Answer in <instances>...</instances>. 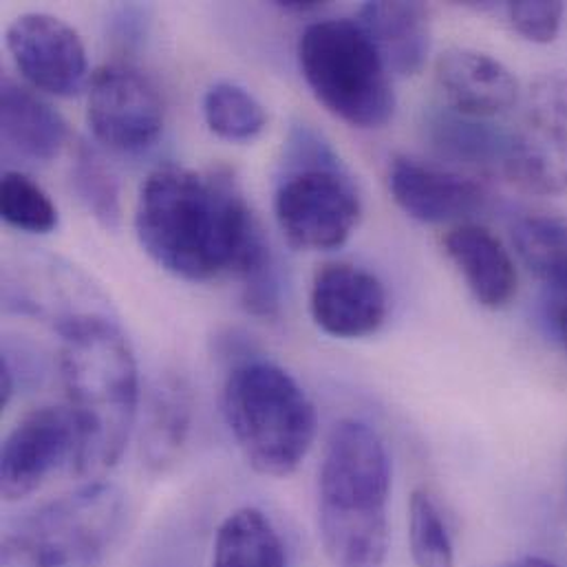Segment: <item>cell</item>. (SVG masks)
Listing matches in <instances>:
<instances>
[{
	"label": "cell",
	"mask_w": 567,
	"mask_h": 567,
	"mask_svg": "<svg viewBox=\"0 0 567 567\" xmlns=\"http://www.w3.org/2000/svg\"><path fill=\"white\" fill-rule=\"evenodd\" d=\"M506 11L515 31L535 44H550L559 35L564 20L561 2H508Z\"/></svg>",
	"instance_id": "484cf974"
},
{
	"label": "cell",
	"mask_w": 567,
	"mask_h": 567,
	"mask_svg": "<svg viewBox=\"0 0 567 567\" xmlns=\"http://www.w3.org/2000/svg\"><path fill=\"white\" fill-rule=\"evenodd\" d=\"M309 311L327 336L353 340L375 333L389 313L384 285L371 272L331 264L316 272L309 291Z\"/></svg>",
	"instance_id": "4fadbf2b"
},
{
	"label": "cell",
	"mask_w": 567,
	"mask_h": 567,
	"mask_svg": "<svg viewBox=\"0 0 567 567\" xmlns=\"http://www.w3.org/2000/svg\"><path fill=\"white\" fill-rule=\"evenodd\" d=\"M544 307H546V320L550 324V331L567 351V296L544 298Z\"/></svg>",
	"instance_id": "83f0119b"
},
{
	"label": "cell",
	"mask_w": 567,
	"mask_h": 567,
	"mask_svg": "<svg viewBox=\"0 0 567 567\" xmlns=\"http://www.w3.org/2000/svg\"><path fill=\"white\" fill-rule=\"evenodd\" d=\"M210 567H289L284 539L270 517L246 506L230 513L213 544Z\"/></svg>",
	"instance_id": "ffe728a7"
},
{
	"label": "cell",
	"mask_w": 567,
	"mask_h": 567,
	"mask_svg": "<svg viewBox=\"0 0 567 567\" xmlns=\"http://www.w3.org/2000/svg\"><path fill=\"white\" fill-rule=\"evenodd\" d=\"M444 250L482 307L504 309L511 305L517 293L515 261L491 230L460 224L444 237Z\"/></svg>",
	"instance_id": "e0dca14e"
},
{
	"label": "cell",
	"mask_w": 567,
	"mask_h": 567,
	"mask_svg": "<svg viewBox=\"0 0 567 567\" xmlns=\"http://www.w3.org/2000/svg\"><path fill=\"white\" fill-rule=\"evenodd\" d=\"M126 495L106 482L64 493L24 517L2 539V567H97L124 535Z\"/></svg>",
	"instance_id": "8992f818"
},
{
	"label": "cell",
	"mask_w": 567,
	"mask_h": 567,
	"mask_svg": "<svg viewBox=\"0 0 567 567\" xmlns=\"http://www.w3.org/2000/svg\"><path fill=\"white\" fill-rule=\"evenodd\" d=\"M2 221L20 233L49 235L58 228L60 215L51 197L22 171H4L0 182Z\"/></svg>",
	"instance_id": "cb8c5ba5"
},
{
	"label": "cell",
	"mask_w": 567,
	"mask_h": 567,
	"mask_svg": "<svg viewBox=\"0 0 567 567\" xmlns=\"http://www.w3.org/2000/svg\"><path fill=\"white\" fill-rule=\"evenodd\" d=\"M86 122L109 151L142 153L162 135L164 102L146 73L126 60H113L91 75Z\"/></svg>",
	"instance_id": "9c48e42d"
},
{
	"label": "cell",
	"mask_w": 567,
	"mask_h": 567,
	"mask_svg": "<svg viewBox=\"0 0 567 567\" xmlns=\"http://www.w3.org/2000/svg\"><path fill=\"white\" fill-rule=\"evenodd\" d=\"M298 66L316 100L353 128H382L395 113L391 73L355 20L311 22L298 40Z\"/></svg>",
	"instance_id": "52a82bcc"
},
{
	"label": "cell",
	"mask_w": 567,
	"mask_h": 567,
	"mask_svg": "<svg viewBox=\"0 0 567 567\" xmlns=\"http://www.w3.org/2000/svg\"><path fill=\"white\" fill-rule=\"evenodd\" d=\"M204 120L208 128L226 142L244 144L257 140L268 126V111L261 100L246 86L219 80L208 86L204 102Z\"/></svg>",
	"instance_id": "7402d4cb"
},
{
	"label": "cell",
	"mask_w": 567,
	"mask_h": 567,
	"mask_svg": "<svg viewBox=\"0 0 567 567\" xmlns=\"http://www.w3.org/2000/svg\"><path fill=\"white\" fill-rule=\"evenodd\" d=\"M435 82L455 113L493 120L519 102L515 73L497 58L475 49H449L435 62Z\"/></svg>",
	"instance_id": "5bb4252c"
},
{
	"label": "cell",
	"mask_w": 567,
	"mask_h": 567,
	"mask_svg": "<svg viewBox=\"0 0 567 567\" xmlns=\"http://www.w3.org/2000/svg\"><path fill=\"white\" fill-rule=\"evenodd\" d=\"M71 186L84 210L109 233L122 224V193L120 182L106 166L102 155L86 142L75 146L71 166Z\"/></svg>",
	"instance_id": "603a6c76"
},
{
	"label": "cell",
	"mask_w": 567,
	"mask_h": 567,
	"mask_svg": "<svg viewBox=\"0 0 567 567\" xmlns=\"http://www.w3.org/2000/svg\"><path fill=\"white\" fill-rule=\"evenodd\" d=\"M355 22L389 73L406 78L424 69L431 53V16L422 2H364Z\"/></svg>",
	"instance_id": "ac0fdd59"
},
{
	"label": "cell",
	"mask_w": 567,
	"mask_h": 567,
	"mask_svg": "<svg viewBox=\"0 0 567 567\" xmlns=\"http://www.w3.org/2000/svg\"><path fill=\"white\" fill-rule=\"evenodd\" d=\"M221 406L246 462L266 477L291 475L313 446V402L291 373L266 358H246L230 369Z\"/></svg>",
	"instance_id": "277c9868"
},
{
	"label": "cell",
	"mask_w": 567,
	"mask_h": 567,
	"mask_svg": "<svg viewBox=\"0 0 567 567\" xmlns=\"http://www.w3.org/2000/svg\"><path fill=\"white\" fill-rule=\"evenodd\" d=\"M284 11H289V13H309V11H318V9H322L324 4L322 2H318V0H281V2H277Z\"/></svg>",
	"instance_id": "f546056e"
},
{
	"label": "cell",
	"mask_w": 567,
	"mask_h": 567,
	"mask_svg": "<svg viewBox=\"0 0 567 567\" xmlns=\"http://www.w3.org/2000/svg\"><path fill=\"white\" fill-rule=\"evenodd\" d=\"M513 241L526 270L544 287V298L567 296V219L530 213L515 221Z\"/></svg>",
	"instance_id": "44dd1931"
},
{
	"label": "cell",
	"mask_w": 567,
	"mask_h": 567,
	"mask_svg": "<svg viewBox=\"0 0 567 567\" xmlns=\"http://www.w3.org/2000/svg\"><path fill=\"white\" fill-rule=\"evenodd\" d=\"M148 31V7L117 4L109 13V40L122 51H135Z\"/></svg>",
	"instance_id": "4316f807"
},
{
	"label": "cell",
	"mask_w": 567,
	"mask_h": 567,
	"mask_svg": "<svg viewBox=\"0 0 567 567\" xmlns=\"http://www.w3.org/2000/svg\"><path fill=\"white\" fill-rule=\"evenodd\" d=\"M4 42L18 73L35 91L75 97L89 89L86 49L62 18L44 11L22 13L7 27Z\"/></svg>",
	"instance_id": "8fae6325"
},
{
	"label": "cell",
	"mask_w": 567,
	"mask_h": 567,
	"mask_svg": "<svg viewBox=\"0 0 567 567\" xmlns=\"http://www.w3.org/2000/svg\"><path fill=\"white\" fill-rule=\"evenodd\" d=\"M499 567H557L555 564H550V561H546V559H542V557H519V559H513V561H508V564H504V566Z\"/></svg>",
	"instance_id": "4dcf8cb0"
},
{
	"label": "cell",
	"mask_w": 567,
	"mask_h": 567,
	"mask_svg": "<svg viewBox=\"0 0 567 567\" xmlns=\"http://www.w3.org/2000/svg\"><path fill=\"white\" fill-rule=\"evenodd\" d=\"M386 184L395 206L420 224L462 221L486 204V190L473 177L415 157H395Z\"/></svg>",
	"instance_id": "7c38bea8"
},
{
	"label": "cell",
	"mask_w": 567,
	"mask_h": 567,
	"mask_svg": "<svg viewBox=\"0 0 567 567\" xmlns=\"http://www.w3.org/2000/svg\"><path fill=\"white\" fill-rule=\"evenodd\" d=\"M2 159L20 166L53 162L69 142L64 117L11 75L0 82Z\"/></svg>",
	"instance_id": "9a60e30c"
},
{
	"label": "cell",
	"mask_w": 567,
	"mask_h": 567,
	"mask_svg": "<svg viewBox=\"0 0 567 567\" xmlns=\"http://www.w3.org/2000/svg\"><path fill=\"white\" fill-rule=\"evenodd\" d=\"M391 457L360 420H340L318 471V535L333 567H382L389 555Z\"/></svg>",
	"instance_id": "3957f363"
},
{
	"label": "cell",
	"mask_w": 567,
	"mask_h": 567,
	"mask_svg": "<svg viewBox=\"0 0 567 567\" xmlns=\"http://www.w3.org/2000/svg\"><path fill=\"white\" fill-rule=\"evenodd\" d=\"M504 173L526 193L567 195V71H550L526 91Z\"/></svg>",
	"instance_id": "ba28073f"
},
{
	"label": "cell",
	"mask_w": 567,
	"mask_h": 567,
	"mask_svg": "<svg viewBox=\"0 0 567 567\" xmlns=\"http://www.w3.org/2000/svg\"><path fill=\"white\" fill-rule=\"evenodd\" d=\"M66 406L80 451L75 475L100 477L124 455L140 409V373L120 324L102 311H82L55 324Z\"/></svg>",
	"instance_id": "7a4b0ae2"
},
{
	"label": "cell",
	"mask_w": 567,
	"mask_h": 567,
	"mask_svg": "<svg viewBox=\"0 0 567 567\" xmlns=\"http://www.w3.org/2000/svg\"><path fill=\"white\" fill-rule=\"evenodd\" d=\"M135 235L164 272L190 284L233 275L252 316H279L277 257L228 171L197 173L177 164L155 168L140 186Z\"/></svg>",
	"instance_id": "6da1fadb"
},
{
	"label": "cell",
	"mask_w": 567,
	"mask_h": 567,
	"mask_svg": "<svg viewBox=\"0 0 567 567\" xmlns=\"http://www.w3.org/2000/svg\"><path fill=\"white\" fill-rule=\"evenodd\" d=\"M16 395V367L2 351L0 358V409H7Z\"/></svg>",
	"instance_id": "f1b7e54d"
},
{
	"label": "cell",
	"mask_w": 567,
	"mask_h": 567,
	"mask_svg": "<svg viewBox=\"0 0 567 567\" xmlns=\"http://www.w3.org/2000/svg\"><path fill=\"white\" fill-rule=\"evenodd\" d=\"M195 395L186 375L164 371L144 398L140 460L148 473H168L184 455L193 431Z\"/></svg>",
	"instance_id": "2e32d148"
},
{
	"label": "cell",
	"mask_w": 567,
	"mask_h": 567,
	"mask_svg": "<svg viewBox=\"0 0 567 567\" xmlns=\"http://www.w3.org/2000/svg\"><path fill=\"white\" fill-rule=\"evenodd\" d=\"M80 433L69 406H38L9 431L0 453V491L4 502L33 495L55 471H73Z\"/></svg>",
	"instance_id": "30bf717a"
},
{
	"label": "cell",
	"mask_w": 567,
	"mask_h": 567,
	"mask_svg": "<svg viewBox=\"0 0 567 567\" xmlns=\"http://www.w3.org/2000/svg\"><path fill=\"white\" fill-rule=\"evenodd\" d=\"M284 173L275 193V217L289 246L329 252L353 235L362 202L333 148L298 124L285 142Z\"/></svg>",
	"instance_id": "5b68a950"
},
{
	"label": "cell",
	"mask_w": 567,
	"mask_h": 567,
	"mask_svg": "<svg viewBox=\"0 0 567 567\" xmlns=\"http://www.w3.org/2000/svg\"><path fill=\"white\" fill-rule=\"evenodd\" d=\"M426 137L431 146L460 164L493 168L506 162L508 153V131L497 128L491 120H477L451 111L449 106L435 109L424 122Z\"/></svg>",
	"instance_id": "d6986e66"
},
{
	"label": "cell",
	"mask_w": 567,
	"mask_h": 567,
	"mask_svg": "<svg viewBox=\"0 0 567 567\" xmlns=\"http://www.w3.org/2000/svg\"><path fill=\"white\" fill-rule=\"evenodd\" d=\"M409 544L417 567L455 566V546L437 499L417 488L409 502Z\"/></svg>",
	"instance_id": "d4e9b609"
}]
</instances>
